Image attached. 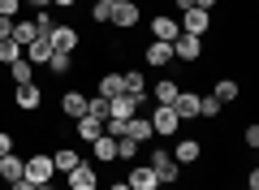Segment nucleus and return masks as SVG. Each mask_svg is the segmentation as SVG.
Instances as JSON below:
<instances>
[{
  "instance_id": "1",
  "label": "nucleus",
  "mask_w": 259,
  "mask_h": 190,
  "mask_svg": "<svg viewBox=\"0 0 259 190\" xmlns=\"http://www.w3.org/2000/svg\"><path fill=\"white\" fill-rule=\"evenodd\" d=\"M48 44H52V52L74 56V52H78V30H74V26H65V22H52V30H48Z\"/></svg>"
},
{
  "instance_id": "2",
  "label": "nucleus",
  "mask_w": 259,
  "mask_h": 190,
  "mask_svg": "<svg viewBox=\"0 0 259 190\" xmlns=\"http://www.w3.org/2000/svg\"><path fill=\"white\" fill-rule=\"evenodd\" d=\"M177 26H182V35H194V39H203L207 30H212V13H207V9H186Z\"/></svg>"
},
{
  "instance_id": "3",
  "label": "nucleus",
  "mask_w": 259,
  "mask_h": 190,
  "mask_svg": "<svg viewBox=\"0 0 259 190\" xmlns=\"http://www.w3.org/2000/svg\"><path fill=\"white\" fill-rule=\"evenodd\" d=\"M147 121H151V130H156V134H182V117H177L168 104H156Z\"/></svg>"
},
{
  "instance_id": "4",
  "label": "nucleus",
  "mask_w": 259,
  "mask_h": 190,
  "mask_svg": "<svg viewBox=\"0 0 259 190\" xmlns=\"http://www.w3.org/2000/svg\"><path fill=\"white\" fill-rule=\"evenodd\" d=\"M151 169H156L160 186H173V181L182 177V169H177V160H173V156H168V151H160V147H156V151H151Z\"/></svg>"
},
{
  "instance_id": "5",
  "label": "nucleus",
  "mask_w": 259,
  "mask_h": 190,
  "mask_svg": "<svg viewBox=\"0 0 259 190\" xmlns=\"http://www.w3.org/2000/svg\"><path fill=\"white\" fill-rule=\"evenodd\" d=\"M52 156H30L26 160V173H22V177L26 181H35V186H48V181H52Z\"/></svg>"
},
{
  "instance_id": "6",
  "label": "nucleus",
  "mask_w": 259,
  "mask_h": 190,
  "mask_svg": "<svg viewBox=\"0 0 259 190\" xmlns=\"http://www.w3.org/2000/svg\"><path fill=\"white\" fill-rule=\"evenodd\" d=\"M69 177V190H100V173H95V164H78L74 173H65Z\"/></svg>"
},
{
  "instance_id": "7",
  "label": "nucleus",
  "mask_w": 259,
  "mask_h": 190,
  "mask_svg": "<svg viewBox=\"0 0 259 190\" xmlns=\"http://www.w3.org/2000/svg\"><path fill=\"white\" fill-rule=\"evenodd\" d=\"M199 56H203V39H194V35L173 39V61H199Z\"/></svg>"
},
{
  "instance_id": "8",
  "label": "nucleus",
  "mask_w": 259,
  "mask_h": 190,
  "mask_svg": "<svg viewBox=\"0 0 259 190\" xmlns=\"http://www.w3.org/2000/svg\"><path fill=\"white\" fill-rule=\"evenodd\" d=\"M139 108H143V104L134 100V95H112V100H108V117H112V121H130V117H139Z\"/></svg>"
},
{
  "instance_id": "9",
  "label": "nucleus",
  "mask_w": 259,
  "mask_h": 190,
  "mask_svg": "<svg viewBox=\"0 0 259 190\" xmlns=\"http://www.w3.org/2000/svg\"><path fill=\"white\" fill-rule=\"evenodd\" d=\"M125 186H130V190H156L160 177H156V169H151V164H134V169H130V177H125Z\"/></svg>"
},
{
  "instance_id": "10",
  "label": "nucleus",
  "mask_w": 259,
  "mask_h": 190,
  "mask_svg": "<svg viewBox=\"0 0 259 190\" xmlns=\"http://www.w3.org/2000/svg\"><path fill=\"white\" fill-rule=\"evenodd\" d=\"M87 100H91V95H82V91H65V95H61V112H65L69 121L87 117Z\"/></svg>"
},
{
  "instance_id": "11",
  "label": "nucleus",
  "mask_w": 259,
  "mask_h": 190,
  "mask_svg": "<svg viewBox=\"0 0 259 190\" xmlns=\"http://www.w3.org/2000/svg\"><path fill=\"white\" fill-rule=\"evenodd\" d=\"M13 100H18V108H22V112H35L39 104H44V91H39L35 82H22V87H18V95H13Z\"/></svg>"
},
{
  "instance_id": "12",
  "label": "nucleus",
  "mask_w": 259,
  "mask_h": 190,
  "mask_svg": "<svg viewBox=\"0 0 259 190\" xmlns=\"http://www.w3.org/2000/svg\"><path fill=\"white\" fill-rule=\"evenodd\" d=\"M22 173H26V160H22L18 151H9V156H0V181H9V186H13V181H18Z\"/></svg>"
},
{
  "instance_id": "13",
  "label": "nucleus",
  "mask_w": 259,
  "mask_h": 190,
  "mask_svg": "<svg viewBox=\"0 0 259 190\" xmlns=\"http://www.w3.org/2000/svg\"><path fill=\"white\" fill-rule=\"evenodd\" d=\"M173 112H177L182 121H194V117H199V95H194V91H177Z\"/></svg>"
},
{
  "instance_id": "14",
  "label": "nucleus",
  "mask_w": 259,
  "mask_h": 190,
  "mask_svg": "<svg viewBox=\"0 0 259 190\" xmlns=\"http://www.w3.org/2000/svg\"><path fill=\"white\" fill-rule=\"evenodd\" d=\"M199 156H203V143H199V138H177V147H173L177 164H194Z\"/></svg>"
},
{
  "instance_id": "15",
  "label": "nucleus",
  "mask_w": 259,
  "mask_h": 190,
  "mask_svg": "<svg viewBox=\"0 0 259 190\" xmlns=\"http://www.w3.org/2000/svg\"><path fill=\"white\" fill-rule=\"evenodd\" d=\"M177 35H182V26H177L173 18H164V13H160V18H151V39H160V44H173Z\"/></svg>"
},
{
  "instance_id": "16",
  "label": "nucleus",
  "mask_w": 259,
  "mask_h": 190,
  "mask_svg": "<svg viewBox=\"0 0 259 190\" xmlns=\"http://www.w3.org/2000/svg\"><path fill=\"white\" fill-rule=\"evenodd\" d=\"M91 156H95V164H112V160H117V138H112V134H100V138L91 143Z\"/></svg>"
},
{
  "instance_id": "17",
  "label": "nucleus",
  "mask_w": 259,
  "mask_h": 190,
  "mask_svg": "<svg viewBox=\"0 0 259 190\" xmlns=\"http://www.w3.org/2000/svg\"><path fill=\"white\" fill-rule=\"evenodd\" d=\"M9 39H13L18 48H26V44H35V39H39V26H35V22H22V18H13Z\"/></svg>"
},
{
  "instance_id": "18",
  "label": "nucleus",
  "mask_w": 259,
  "mask_h": 190,
  "mask_svg": "<svg viewBox=\"0 0 259 190\" xmlns=\"http://www.w3.org/2000/svg\"><path fill=\"white\" fill-rule=\"evenodd\" d=\"M147 65H156V69L173 65V44H160V39H151V44H147Z\"/></svg>"
},
{
  "instance_id": "19",
  "label": "nucleus",
  "mask_w": 259,
  "mask_h": 190,
  "mask_svg": "<svg viewBox=\"0 0 259 190\" xmlns=\"http://www.w3.org/2000/svg\"><path fill=\"white\" fill-rule=\"evenodd\" d=\"M112 26H121V30H130V26H139V5H112Z\"/></svg>"
},
{
  "instance_id": "20",
  "label": "nucleus",
  "mask_w": 259,
  "mask_h": 190,
  "mask_svg": "<svg viewBox=\"0 0 259 190\" xmlns=\"http://www.w3.org/2000/svg\"><path fill=\"white\" fill-rule=\"evenodd\" d=\"M121 82H125V95H134L139 104H147V82H143V73H139V69L121 73Z\"/></svg>"
},
{
  "instance_id": "21",
  "label": "nucleus",
  "mask_w": 259,
  "mask_h": 190,
  "mask_svg": "<svg viewBox=\"0 0 259 190\" xmlns=\"http://www.w3.org/2000/svg\"><path fill=\"white\" fill-rule=\"evenodd\" d=\"M177 91H182V87H177L173 78H160V82H156V91H151V104H168V108H173Z\"/></svg>"
},
{
  "instance_id": "22",
  "label": "nucleus",
  "mask_w": 259,
  "mask_h": 190,
  "mask_svg": "<svg viewBox=\"0 0 259 190\" xmlns=\"http://www.w3.org/2000/svg\"><path fill=\"white\" fill-rule=\"evenodd\" d=\"M78 164H82V156H78L74 147H61V151L52 156V169H56V173H74Z\"/></svg>"
},
{
  "instance_id": "23",
  "label": "nucleus",
  "mask_w": 259,
  "mask_h": 190,
  "mask_svg": "<svg viewBox=\"0 0 259 190\" xmlns=\"http://www.w3.org/2000/svg\"><path fill=\"white\" fill-rule=\"evenodd\" d=\"M151 134H156V130H151L147 117H130V121H125V138H134V143H147Z\"/></svg>"
},
{
  "instance_id": "24",
  "label": "nucleus",
  "mask_w": 259,
  "mask_h": 190,
  "mask_svg": "<svg viewBox=\"0 0 259 190\" xmlns=\"http://www.w3.org/2000/svg\"><path fill=\"white\" fill-rule=\"evenodd\" d=\"M100 134H104V121H95V117H78V138H82V143H95Z\"/></svg>"
},
{
  "instance_id": "25",
  "label": "nucleus",
  "mask_w": 259,
  "mask_h": 190,
  "mask_svg": "<svg viewBox=\"0 0 259 190\" xmlns=\"http://www.w3.org/2000/svg\"><path fill=\"white\" fill-rule=\"evenodd\" d=\"M100 95H104V100H112V95H125V82H121V73H104V78H100Z\"/></svg>"
},
{
  "instance_id": "26",
  "label": "nucleus",
  "mask_w": 259,
  "mask_h": 190,
  "mask_svg": "<svg viewBox=\"0 0 259 190\" xmlns=\"http://www.w3.org/2000/svg\"><path fill=\"white\" fill-rule=\"evenodd\" d=\"M9 78L18 82V87H22V82H35V65L22 56V61H13V65H9Z\"/></svg>"
},
{
  "instance_id": "27",
  "label": "nucleus",
  "mask_w": 259,
  "mask_h": 190,
  "mask_svg": "<svg viewBox=\"0 0 259 190\" xmlns=\"http://www.w3.org/2000/svg\"><path fill=\"white\" fill-rule=\"evenodd\" d=\"M212 95H216L221 104H233V100H238V82H233V78H221V82H216V91H212Z\"/></svg>"
},
{
  "instance_id": "28",
  "label": "nucleus",
  "mask_w": 259,
  "mask_h": 190,
  "mask_svg": "<svg viewBox=\"0 0 259 190\" xmlns=\"http://www.w3.org/2000/svg\"><path fill=\"white\" fill-rule=\"evenodd\" d=\"M139 147H143V143H134V138L121 134V138H117V160H139Z\"/></svg>"
},
{
  "instance_id": "29",
  "label": "nucleus",
  "mask_w": 259,
  "mask_h": 190,
  "mask_svg": "<svg viewBox=\"0 0 259 190\" xmlns=\"http://www.w3.org/2000/svg\"><path fill=\"white\" fill-rule=\"evenodd\" d=\"M87 117H95V121H108V100H104V95L87 100Z\"/></svg>"
},
{
  "instance_id": "30",
  "label": "nucleus",
  "mask_w": 259,
  "mask_h": 190,
  "mask_svg": "<svg viewBox=\"0 0 259 190\" xmlns=\"http://www.w3.org/2000/svg\"><path fill=\"white\" fill-rule=\"evenodd\" d=\"M0 61H5V65H13V61H22V48L13 44V39H0Z\"/></svg>"
},
{
  "instance_id": "31",
  "label": "nucleus",
  "mask_w": 259,
  "mask_h": 190,
  "mask_svg": "<svg viewBox=\"0 0 259 190\" xmlns=\"http://www.w3.org/2000/svg\"><path fill=\"white\" fill-rule=\"evenodd\" d=\"M221 108H225V104L216 100V95H199V117H216Z\"/></svg>"
},
{
  "instance_id": "32",
  "label": "nucleus",
  "mask_w": 259,
  "mask_h": 190,
  "mask_svg": "<svg viewBox=\"0 0 259 190\" xmlns=\"http://www.w3.org/2000/svg\"><path fill=\"white\" fill-rule=\"evenodd\" d=\"M112 5H117V0H95V5H91V18L100 22V26H104L108 18H112Z\"/></svg>"
},
{
  "instance_id": "33",
  "label": "nucleus",
  "mask_w": 259,
  "mask_h": 190,
  "mask_svg": "<svg viewBox=\"0 0 259 190\" xmlns=\"http://www.w3.org/2000/svg\"><path fill=\"white\" fill-rule=\"evenodd\" d=\"M69 65H74V56H65V52H52L48 69H52V73H69Z\"/></svg>"
},
{
  "instance_id": "34",
  "label": "nucleus",
  "mask_w": 259,
  "mask_h": 190,
  "mask_svg": "<svg viewBox=\"0 0 259 190\" xmlns=\"http://www.w3.org/2000/svg\"><path fill=\"white\" fill-rule=\"evenodd\" d=\"M18 13H22V0H0V18H18Z\"/></svg>"
},
{
  "instance_id": "35",
  "label": "nucleus",
  "mask_w": 259,
  "mask_h": 190,
  "mask_svg": "<svg viewBox=\"0 0 259 190\" xmlns=\"http://www.w3.org/2000/svg\"><path fill=\"white\" fill-rule=\"evenodd\" d=\"M242 143H246V147H259V126H246V134H242Z\"/></svg>"
},
{
  "instance_id": "36",
  "label": "nucleus",
  "mask_w": 259,
  "mask_h": 190,
  "mask_svg": "<svg viewBox=\"0 0 259 190\" xmlns=\"http://www.w3.org/2000/svg\"><path fill=\"white\" fill-rule=\"evenodd\" d=\"M13 151V134H5V130H0V156H9Z\"/></svg>"
},
{
  "instance_id": "37",
  "label": "nucleus",
  "mask_w": 259,
  "mask_h": 190,
  "mask_svg": "<svg viewBox=\"0 0 259 190\" xmlns=\"http://www.w3.org/2000/svg\"><path fill=\"white\" fill-rule=\"evenodd\" d=\"M246 190H259V169H250V173H246Z\"/></svg>"
},
{
  "instance_id": "38",
  "label": "nucleus",
  "mask_w": 259,
  "mask_h": 190,
  "mask_svg": "<svg viewBox=\"0 0 259 190\" xmlns=\"http://www.w3.org/2000/svg\"><path fill=\"white\" fill-rule=\"evenodd\" d=\"M13 190H39V186H35V181H26V177H18V181H13Z\"/></svg>"
},
{
  "instance_id": "39",
  "label": "nucleus",
  "mask_w": 259,
  "mask_h": 190,
  "mask_svg": "<svg viewBox=\"0 0 259 190\" xmlns=\"http://www.w3.org/2000/svg\"><path fill=\"white\" fill-rule=\"evenodd\" d=\"M9 30H13V22H9V18H0V39H9Z\"/></svg>"
},
{
  "instance_id": "40",
  "label": "nucleus",
  "mask_w": 259,
  "mask_h": 190,
  "mask_svg": "<svg viewBox=\"0 0 259 190\" xmlns=\"http://www.w3.org/2000/svg\"><path fill=\"white\" fill-rule=\"evenodd\" d=\"M194 9H207V13H212V9H216V0H194Z\"/></svg>"
},
{
  "instance_id": "41",
  "label": "nucleus",
  "mask_w": 259,
  "mask_h": 190,
  "mask_svg": "<svg viewBox=\"0 0 259 190\" xmlns=\"http://www.w3.org/2000/svg\"><path fill=\"white\" fill-rule=\"evenodd\" d=\"M52 5H61V9H74V5H78V0H52Z\"/></svg>"
},
{
  "instance_id": "42",
  "label": "nucleus",
  "mask_w": 259,
  "mask_h": 190,
  "mask_svg": "<svg viewBox=\"0 0 259 190\" xmlns=\"http://www.w3.org/2000/svg\"><path fill=\"white\" fill-rule=\"evenodd\" d=\"M177 9H182V13H186V9H194V0H177Z\"/></svg>"
},
{
  "instance_id": "43",
  "label": "nucleus",
  "mask_w": 259,
  "mask_h": 190,
  "mask_svg": "<svg viewBox=\"0 0 259 190\" xmlns=\"http://www.w3.org/2000/svg\"><path fill=\"white\" fill-rule=\"evenodd\" d=\"M30 5H35V9H48V5H52V0H30Z\"/></svg>"
},
{
  "instance_id": "44",
  "label": "nucleus",
  "mask_w": 259,
  "mask_h": 190,
  "mask_svg": "<svg viewBox=\"0 0 259 190\" xmlns=\"http://www.w3.org/2000/svg\"><path fill=\"white\" fill-rule=\"evenodd\" d=\"M108 190H130V186H125V181H112V186H108Z\"/></svg>"
},
{
  "instance_id": "45",
  "label": "nucleus",
  "mask_w": 259,
  "mask_h": 190,
  "mask_svg": "<svg viewBox=\"0 0 259 190\" xmlns=\"http://www.w3.org/2000/svg\"><path fill=\"white\" fill-rule=\"evenodd\" d=\"M117 5H134V0H117Z\"/></svg>"
},
{
  "instance_id": "46",
  "label": "nucleus",
  "mask_w": 259,
  "mask_h": 190,
  "mask_svg": "<svg viewBox=\"0 0 259 190\" xmlns=\"http://www.w3.org/2000/svg\"><path fill=\"white\" fill-rule=\"evenodd\" d=\"M39 190H52V186H39Z\"/></svg>"
}]
</instances>
